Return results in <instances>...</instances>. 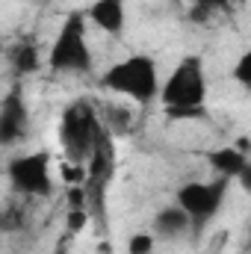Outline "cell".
I'll list each match as a JSON object with an SVG mask.
<instances>
[{
    "instance_id": "9a60e30c",
    "label": "cell",
    "mask_w": 251,
    "mask_h": 254,
    "mask_svg": "<svg viewBox=\"0 0 251 254\" xmlns=\"http://www.w3.org/2000/svg\"><path fill=\"white\" fill-rule=\"evenodd\" d=\"M192 6H198V9H207V12L213 15V12H222V9H228V6H231V0H192Z\"/></svg>"
},
{
    "instance_id": "4fadbf2b",
    "label": "cell",
    "mask_w": 251,
    "mask_h": 254,
    "mask_svg": "<svg viewBox=\"0 0 251 254\" xmlns=\"http://www.w3.org/2000/svg\"><path fill=\"white\" fill-rule=\"evenodd\" d=\"M157 246V240L151 234H133L127 240V254H151Z\"/></svg>"
},
{
    "instance_id": "3957f363",
    "label": "cell",
    "mask_w": 251,
    "mask_h": 254,
    "mask_svg": "<svg viewBox=\"0 0 251 254\" xmlns=\"http://www.w3.org/2000/svg\"><path fill=\"white\" fill-rule=\"evenodd\" d=\"M48 68L54 74H89L92 71V48L86 36V12L71 9L57 30V39L48 51Z\"/></svg>"
},
{
    "instance_id": "8992f818",
    "label": "cell",
    "mask_w": 251,
    "mask_h": 254,
    "mask_svg": "<svg viewBox=\"0 0 251 254\" xmlns=\"http://www.w3.org/2000/svg\"><path fill=\"white\" fill-rule=\"evenodd\" d=\"M6 181L15 195L27 198H51L54 178H51V151H30L15 154L6 163Z\"/></svg>"
},
{
    "instance_id": "5b68a950",
    "label": "cell",
    "mask_w": 251,
    "mask_h": 254,
    "mask_svg": "<svg viewBox=\"0 0 251 254\" xmlns=\"http://www.w3.org/2000/svg\"><path fill=\"white\" fill-rule=\"evenodd\" d=\"M101 130H104V125H101L92 101L80 98V101L68 104L63 119H60V142H63L65 154L74 163H89Z\"/></svg>"
},
{
    "instance_id": "52a82bcc",
    "label": "cell",
    "mask_w": 251,
    "mask_h": 254,
    "mask_svg": "<svg viewBox=\"0 0 251 254\" xmlns=\"http://www.w3.org/2000/svg\"><path fill=\"white\" fill-rule=\"evenodd\" d=\"M30 133V110L24 101V86L15 83L0 101V148H15Z\"/></svg>"
},
{
    "instance_id": "7c38bea8",
    "label": "cell",
    "mask_w": 251,
    "mask_h": 254,
    "mask_svg": "<svg viewBox=\"0 0 251 254\" xmlns=\"http://www.w3.org/2000/svg\"><path fill=\"white\" fill-rule=\"evenodd\" d=\"M27 228V210L21 201H6L0 210V234H18Z\"/></svg>"
},
{
    "instance_id": "277c9868",
    "label": "cell",
    "mask_w": 251,
    "mask_h": 254,
    "mask_svg": "<svg viewBox=\"0 0 251 254\" xmlns=\"http://www.w3.org/2000/svg\"><path fill=\"white\" fill-rule=\"evenodd\" d=\"M231 184L234 181L216 175L213 181H189V184H184L181 190L175 192V204L189 216V225H192L195 237L204 231V225H210L219 216V210L228 201Z\"/></svg>"
},
{
    "instance_id": "2e32d148",
    "label": "cell",
    "mask_w": 251,
    "mask_h": 254,
    "mask_svg": "<svg viewBox=\"0 0 251 254\" xmlns=\"http://www.w3.org/2000/svg\"><path fill=\"white\" fill-rule=\"evenodd\" d=\"M51 254H71V252H68V243H65V240H60V243L54 246V252H51Z\"/></svg>"
},
{
    "instance_id": "5bb4252c",
    "label": "cell",
    "mask_w": 251,
    "mask_h": 254,
    "mask_svg": "<svg viewBox=\"0 0 251 254\" xmlns=\"http://www.w3.org/2000/svg\"><path fill=\"white\" fill-rule=\"evenodd\" d=\"M234 80L243 86V89H251V54H240V60L234 65Z\"/></svg>"
},
{
    "instance_id": "ba28073f",
    "label": "cell",
    "mask_w": 251,
    "mask_h": 254,
    "mask_svg": "<svg viewBox=\"0 0 251 254\" xmlns=\"http://www.w3.org/2000/svg\"><path fill=\"white\" fill-rule=\"evenodd\" d=\"M207 166L219 175V178H228V181H237L243 178V184L249 187V175H251V163H249V154L243 148H216V151H207L204 154Z\"/></svg>"
},
{
    "instance_id": "e0dca14e",
    "label": "cell",
    "mask_w": 251,
    "mask_h": 254,
    "mask_svg": "<svg viewBox=\"0 0 251 254\" xmlns=\"http://www.w3.org/2000/svg\"><path fill=\"white\" fill-rule=\"evenodd\" d=\"M3 57H6V51H3V42H0V63H3Z\"/></svg>"
},
{
    "instance_id": "7a4b0ae2",
    "label": "cell",
    "mask_w": 251,
    "mask_h": 254,
    "mask_svg": "<svg viewBox=\"0 0 251 254\" xmlns=\"http://www.w3.org/2000/svg\"><path fill=\"white\" fill-rule=\"evenodd\" d=\"M101 89L125 95L136 104L157 101V95H160V71H157L154 57L133 54V57H125L122 63L110 65L101 74Z\"/></svg>"
},
{
    "instance_id": "8fae6325",
    "label": "cell",
    "mask_w": 251,
    "mask_h": 254,
    "mask_svg": "<svg viewBox=\"0 0 251 254\" xmlns=\"http://www.w3.org/2000/svg\"><path fill=\"white\" fill-rule=\"evenodd\" d=\"M9 65H12V74L15 77H30L39 71V48L30 42V39H21L12 45L9 51Z\"/></svg>"
},
{
    "instance_id": "30bf717a",
    "label": "cell",
    "mask_w": 251,
    "mask_h": 254,
    "mask_svg": "<svg viewBox=\"0 0 251 254\" xmlns=\"http://www.w3.org/2000/svg\"><path fill=\"white\" fill-rule=\"evenodd\" d=\"M187 234H192V225H189V216L178 204L163 207L151 222V237L154 240H181Z\"/></svg>"
},
{
    "instance_id": "9c48e42d",
    "label": "cell",
    "mask_w": 251,
    "mask_h": 254,
    "mask_svg": "<svg viewBox=\"0 0 251 254\" xmlns=\"http://www.w3.org/2000/svg\"><path fill=\"white\" fill-rule=\"evenodd\" d=\"M86 21L110 36H122L127 24V0H95L86 9Z\"/></svg>"
},
{
    "instance_id": "6da1fadb",
    "label": "cell",
    "mask_w": 251,
    "mask_h": 254,
    "mask_svg": "<svg viewBox=\"0 0 251 254\" xmlns=\"http://www.w3.org/2000/svg\"><path fill=\"white\" fill-rule=\"evenodd\" d=\"M160 104L169 119H201L207 113V68L204 60L189 54L172 68V74L160 83Z\"/></svg>"
}]
</instances>
